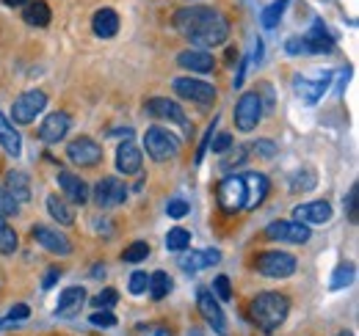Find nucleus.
Listing matches in <instances>:
<instances>
[{
    "instance_id": "46",
    "label": "nucleus",
    "mask_w": 359,
    "mask_h": 336,
    "mask_svg": "<svg viewBox=\"0 0 359 336\" xmlns=\"http://www.w3.org/2000/svg\"><path fill=\"white\" fill-rule=\"evenodd\" d=\"M138 334H141V336H172V331H169L166 326L147 323V326H138Z\"/></svg>"
},
{
    "instance_id": "45",
    "label": "nucleus",
    "mask_w": 359,
    "mask_h": 336,
    "mask_svg": "<svg viewBox=\"0 0 359 336\" xmlns=\"http://www.w3.org/2000/svg\"><path fill=\"white\" fill-rule=\"evenodd\" d=\"M359 199V188L357 185H351V190H348V196H346V210H348V218H351V223H357V202Z\"/></svg>"
},
{
    "instance_id": "19",
    "label": "nucleus",
    "mask_w": 359,
    "mask_h": 336,
    "mask_svg": "<svg viewBox=\"0 0 359 336\" xmlns=\"http://www.w3.org/2000/svg\"><path fill=\"white\" fill-rule=\"evenodd\" d=\"M69 132V116L67 113H50L42 127H39V138L45 144H58L64 141V135Z\"/></svg>"
},
{
    "instance_id": "27",
    "label": "nucleus",
    "mask_w": 359,
    "mask_h": 336,
    "mask_svg": "<svg viewBox=\"0 0 359 336\" xmlns=\"http://www.w3.org/2000/svg\"><path fill=\"white\" fill-rule=\"evenodd\" d=\"M22 17H25V22H28V25L45 28V25H50V6H47L45 0H34V3H28V6H25Z\"/></svg>"
},
{
    "instance_id": "41",
    "label": "nucleus",
    "mask_w": 359,
    "mask_h": 336,
    "mask_svg": "<svg viewBox=\"0 0 359 336\" xmlns=\"http://www.w3.org/2000/svg\"><path fill=\"white\" fill-rule=\"evenodd\" d=\"M315 188V174L313 171H299L293 176V190H313Z\"/></svg>"
},
{
    "instance_id": "53",
    "label": "nucleus",
    "mask_w": 359,
    "mask_h": 336,
    "mask_svg": "<svg viewBox=\"0 0 359 336\" xmlns=\"http://www.w3.org/2000/svg\"><path fill=\"white\" fill-rule=\"evenodd\" d=\"M235 58H238V50H235V47H229V50H226V61H229V64H232V61H235Z\"/></svg>"
},
{
    "instance_id": "4",
    "label": "nucleus",
    "mask_w": 359,
    "mask_h": 336,
    "mask_svg": "<svg viewBox=\"0 0 359 336\" xmlns=\"http://www.w3.org/2000/svg\"><path fill=\"white\" fill-rule=\"evenodd\" d=\"M216 199H219V207L226 215H235V212L246 210V185H243V176L229 174L226 179H222V185L216 190Z\"/></svg>"
},
{
    "instance_id": "43",
    "label": "nucleus",
    "mask_w": 359,
    "mask_h": 336,
    "mask_svg": "<svg viewBox=\"0 0 359 336\" xmlns=\"http://www.w3.org/2000/svg\"><path fill=\"white\" fill-rule=\"evenodd\" d=\"M116 300H119V293L108 287V290H102V293L94 298V306H97V309H111Z\"/></svg>"
},
{
    "instance_id": "3",
    "label": "nucleus",
    "mask_w": 359,
    "mask_h": 336,
    "mask_svg": "<svg viewBox=\"0 0 359 336\" xmlns=\"http://www.w3.org/2000/svg\"><path fill=\"white\" fill-rule=\"evenodd\" d=\"M144 146H147V155L158 163H166V160L177 158L180 152L177 135H172L166 127H149L144 132Z\"/></svg>"
},
{
    "instance_id": "42",
    "label": "nucleus",
    "mask_w": 359,
    "mask_h": 336,
    "mask_svg": "<svg viewBox=\"0 0 359 336\" xmlns=\"http://www.w3.org/2000/svg\"><path fill=\"white\" fill-rule=\"evenodd\" d=\"M147 287H149V276H147L144 270H135L133 276H130V293L144 295L147 293Z\"/></svg>"
},
{
    "instance_id": "12",
    "label": "nucleus",
    "mask_w": 359,
    "mask_h": 336,
    "mask_svg": "<svg viewBox=\"0 0 359 336\" xmlns=\"http://www.w3.org/2000/svg\"><path fill=\"white\" fill-rule=\"evenodd\" d=\"M196 306H199V314L208 320V326L216 331V334L226 336V320H224V312H222V306H219V300L213 298L210 290H199L196 293Z\"/></svg>"
},
{
    "instance_id": "30",
    "label": "nucleus",
    "mask_w": 359,
    "mask_h": 336,
    "mask_svg": "<svg viewBox=\"0 0 359 336\" xmlns=\"http://www.w3.org/2000/svg\"><path fill=\"white\" fill-rule=\"evenodd\" d=\"M354 279H357V267H354L351 262H346V265H340V267L334 270V276H332V290H346V287L354 284Z\"/></svg>"
},
{
    "instance_id": "51",
    "label": "nucleus",
    "mask_w": 359,
    "mask_h": 336,
    "mask_svg": "<svg viewBox=\"0 0 359 336\" xmlns=\"http://www.w3.org/2000/svg\"><path fill=\"white\" fill-rule=\"evenodd\" d=\"M58 279H61V270H55V267H50V270H47L45 284H42V287H45V290H50V287H55V281H58Z\"/></svg>"
},
{
    "instance_id": "52",
    "label": "nucleus",
    "mask_w": 359,
    "mask_h": 336,
    "mask_svg": "<svg viewBox=\"0 0 359 336\" xmlns=\"http://www.w3.org/2000/svg\"><path fill=\"white\" fill-rule=\"evenodd\" d=\"M6 6H11V8H25L28 3H34V0H3Z\"/></svg>"
},
{
    "instance_id": "36",
    "label": "nucleus",
    "mask_w": 359,
    "mask_h": 336,
    "mask_svg": "<svg viewBox=\"0 0 359 336\" xmlns=\"http://www.w3.org/2000/svg\"><path fill=\"white\" fill-rule=\"evenodd\" d=\"M147 256H149V246H147V243H144V240H138V243H133V246H128V248H125V253H122V259H125V262H141V259H147Z\"/></svg>"
},
{
    "instance_id": "16",
    "label": "nucleus",
    "mask_w": 359,
    "mask_h": 336,
    "mask_svg": "<svg viewBox=\"0 0 359 336\" xmlns=\"http://www.w3.org/2000/svg\"><path fill=\"white\" fill-rule=\"evenodd\" d=\"M332 83V72H323L318 80H307V78H293V91L307 102V105H315L320 97H323V91H326V85Z\"/></svg>"
},
{
    "instance_id": "39",
    "label": "nucleus",
    "mask_w": 359,
    "mask_h": 336,
    "mask_svg": "<svg viewBox=\"0 0 359 336\" xmlns=\"http://www.w3.org/2000/svg\"><path fill=\"white\" fill-rule=\"evenodd\" d=\"M213 298L216 300H229L232 298V284H229L226 276H216V281H213Z\"/></svg>"
},
{
    "instance_id": "34",
    "label": "nucleus",
    "mask_w": 359,
    "mask_h": 336,
    "mask_svg": "<svg viewBox=\"0 0 359 336\" xmlns=\"http://www.w3.org/2000/svg\"><path fill=\"white\" fill-rule=\"evenodd\" d=\"M17 251V232L6 223V220H0V253H14Z\"/></svg>"
},
{
    "instance_id": "31",
    "label": "nucleus",
    "mask_w": 359,
    "mask_h": 336,
    "mask_svg": "<svg viewBox=\"0 0 359 336\" xmlns=\"http://www.w3.org/2000/svg\"><path fill=\"white\" fill-rule=\"evenodd\" d=\"M188 246H191V232L188 229H182V226L169 229V234H166V248L169 251H185Z\"/></svg>"
},
{
    "instance_id": "15",
    "label": "nucleus",
    "mask_w": 359,
    "mask_h": 336,
    "mask_svg": "<svg viewBox=\"0 0 359 336\" xmlns=\"http://www.w3.org/2000/svg\"><path fill=\"white\" fill-rule=\"evenodd\" d=\"M243 185H246V210L260 207L263 199L269 196V176L260 171H249L243 174Z\"/></svg>"
},
{
    "instance_id": "50",
    "label": "nucleus",
    "mask_w": 359,
    "mask_h": 336,
    "mask_svg": "<svg viewBox=\"0 0 359 336\" xmlns=\"http://www.w3.org/2000/svg\"><path fill=\"white\" fill-rule=\"evenodd\" d=\"M210 138H213V127H210V130L205 132V138H202V144H199V152H196V163H202V158H205V149H208Z\"/></svg>"
},
{
    "instance_id": "6",
    "label": "nucleus",
    "mask_w": 359,
    "mask_h": 336,
    "mask_svg": "<svg viewBox=\"0 0 359 336\" xmlns=\"http://www.w3.org/2000/svg\"><path fill=\"white\" fill-rule=\"evenodd\" d=\"M263 116V99L257 91H246L235 105V125L241 132H252Z\"/></svg>"
},
{
    "instance_id": "10",
    "label": "nucleus",
    "mask_w": 359,
    "mask_h": 336,
    "mask_svg": "<svg viewBox=\"0 0 359 336\" xmlns=\"http://www.w3.org/2000/svg\"><path fill=\"white\" fill-rule=\"evenodd\" d=\"M266 237L269 240H279V243H307L310 240V229L307 223H299V220H273L266 226Z\"/></svg>"
},
{
    "instance_id": "26",
    "label": "nucleus",
    "mask_w": 359,
    "mask_h": 336,
    "mask_svg": "<svg viewBox=\"0 0 359 336\" xmlns=\"http://www.w3.org/2000/svg\"><path fill=\"white\" fill-rule=\"evenodd\" d=\"M222 262V253L216 248H205V251H191L180 259V265L188 270V273H196V270H205V267H213Z\"/></svg>"
},
{
    "instance_id": "7",
    "label": "nucleus",
    "mask_w": 359,
    "mask_h": 336,
    "mask_svg": "<svg viewBox=\"0 0 359 336\" xmlns=\"http://www.w3.org/2000/svg\"><path fill=\"white\" fill-rule=\"evenodd\" d=\"M175 94L188 99V102H196V105H213L216 102V88L205 80H196V78H177Z\"/></svg>"
},
{
    "instance_id": "5",
    "label": "nucleus",
    "mask_w": 359,
    "mask_h": 336,
    "mask_svg": "<svg viewBox=\"0 0 359 336\" xmlns=\"http://www.w3.org/2000/svg\"><path fill=\"white\" fill-rule=\"evenodd\" d=\"M45 108H47L45 91H25L22 97L14 99V105H11V119H14L17 125H31Z\"/></svg>"
},
{
    "instance_id": "11",
    "label": "nucleus",
    "mask_w": 359,
    "mask_h": 336,
    "mask_svg": "<svg viewBox=\"0 0 359 336\" xmlns=\"http://www.w3.org/2000/svg\"><path fill=\"white\" fill-rule=\"evenodd\" d=\"M31 237L50 253H58V256H69V253H72L69 237H67L64 232H58V229H50V226L36 223V226H31Z\"/></svg>"
},
{
    "instance_id": "2",
    "label": "nucleus",
    "mask_w": 359,
    "mask_h": 336,
    "mask_svg": "<svg viewBox=\"0 0 359 336\" xmlns=\"http://www.w3.org/2000/svg\"><path fill=\"white\" fill-rule=\"evenodd\" d=\"M287 312H290V300L282 293H260L252 300V306H249L252 323H255L260 331H266V334L276 331V328L285 323Z\"/></svg>"
},
{
    "instance_id": "25",
    "label": "nucleus",
    "mask_w": 359,
    "mask_h": 336,
    "mask_svg": "<svg viewBox=\"0 0 359 336\" xmlns=\"http://www.w3.org/2000/svg\"><path fill=\"white\" fill-rule=\"evenodd\" d=\"M293 218L299 223H326L332 218V207H329V202H310V204L296 207Z\"/></svg>"
},
{
    "instance_id": "23",
    "label": "nucleus",
    "mask_w": 359,
    "mask_h": 336,
    "mask_svg": "<svg viewBox=\"0 0 359 336\" xmlns=\"http://www.w3.org/2000/svg\"><path fill=\"white\" fill-rule=\"evenodd\" d=\"M83 303H86V290L83 287H67L58 298L55 314L58 317H72V314H78L83 309Z\"/></svg>"
},
{
    "instance_id": "14",
    "label": "nucleus",
    "mask_w": 359,
    "mask_h": 336,
    "mask_svg": "<svg viewBox=\"0 0 359 336\" xmlns=\"http://www.w3.org/2000/svg\"><path fill=\"white\" fill-rule=\"evenodd\" d=\"M67 158L72 163H78V166H97L102 160V146L94 138L83 135V138H78V141H72L67 146Z\"/></svg>"
},
{
    "instance_id": "17",
    "label": "nucleus",
    "mask_w": 359,
    "mask_h": 336,
    "mask_svg": "<svg viewBox=\"0 0 359 336\" xmlns=\"http://www.w3.org/2000/svg\"><path fill=\"white\" fill-rule=\"evenodd\" d=\"M3 190H6L17 204H25V202L31 199V179H28V174L11 168V171L6 174V188H3Z\"/></svg>"
},
{
    "instance_id": "54",
    "label": "nucleus",
    "mask_w": 359,
    "mask_h": 336,
    "mask_svg": "<svg viewBox=\"0 0 359 336\" xmlns=\"http://www.w3.org/2000/svg\"><path fill=\"white\" fill-rule=\"evenodd\" d=\"M6 127H8V122H6V119H3V113H0V130H6Z\"/></svg>"
},
{
    "instance_id": "44",
    "label": "nucleus",
    "mask_w": 359,
    "mask_h": 336,
    "mask_svg": "<svg viewBox=\"0 0 359 336\" xmlns=\"http://www.w3.org/2000/svg\"><path fill=\"white\" fill-rule=\"evenodd\" d=\"M285 50H287V55H310V50H307V42H304V36L287 39V42H285Z\"/></svg>"
},
{
    "instance_id": "24",
    "label": "nucleus",
    "mask_w": 359,
    "mask_h": 336,
    "mask_svg": "<svg viewBox=\"0 0 359 336\" xmlns=\"http://www.w3.org/2000/svg\"><path fill=\"white\" fill-rule=\"evenodd\" d=\"M304 42H307L310 55H320V52H332L334 50V39L329 36V31H326V25L320 20L313 22V31L304 36Z\"/></svg>"
},
{
    "instance_id": "1",
    "label": "nucleus",
    "mask_w": 359,
    "mask_h": 336,
    "mask_svg": "<svg viewBox=\"0 0 359 336\" xmlns=\"http://www.w3.org/2000/svg\"><path fill=\"white\" fill-rule=\"evenodd\" d=\"M175 28L199 50L216 47L229 36V20L210 6H185L175 14Z\"/></svg>"
},
{
    "instance_id": "48",
    "label": "nucleus",
    "mask_w": 359,
    "mask_h": 336,
    "mask_svg": "<svg viewBox=\"0 0 359 336\" xmlns=\"http://www.w3.org/2000/svg\"><path fill=\"white\" fill-rule=\"evenodd\" d=\"M166 212H169L172 218H185V215H188V202H182V199H175V202H169Z\"/></svg>"
},
{
    "instance_id": "9",
    "label": "nucleus",
    "mask_w": 359,
    "mask_h": 336,
    "mask_svg": "<svg viewBox=\"0 0 359 336\" xmlns=\"http://www.w3.org/2000/svg\"><path fill=\"white\" fill-rule=\"evenodd\" d=\"M257 270L269 279H287L296 273V259L285 251H266L257 259Z\"/></svg>"
},
{
    "instance_id": "49",
    "label": "nucleus",
    "mask_w": 359,
    "mask_h": 336,
    "mask_svg": "<svg viewBox=\"0 0 359 336\" xmlns=\"http://www.w3.org/2000/svg\"><path fill=\"white\" fill-rule=\"evenodd\" d=\"M255 152H257V155H266V158H273V155H276V146L271 144L269 138H263V141L255 144Z\"/></svg>"
},
{
    "instance_id": "56",
    "label": "nucleus",
    "mask_w": 359,
    "mask_h": 336,
    "mask_svg": "<svg viewBox=\"0 0 359 336\" xmlns=\"http://www.w3.org/2000/svg\"><path fill=\"white\" fill-rule=\"evenodd\" d=\"M340 336H354V334H340Z\"/></svg>"
},
{
    "instance_id": "37",
    "label": "nucleus",
    "mask_w": 359,
    "mask_h": 336,
    "mask_svg": "<svg viewBox=\"0 0 359 336\" xmlns=\"http://www.w3.org/2000/svg\"><path fill=\"white\" fill-rule=\"evenodd\" d=\"M89 323L91 326H97V328H114V326H116V314L108 312V309H102V312L97 309V312L89 317Z\"/></svg>"
},
{
    "instance_id": "22",
    "label": "nucleus",
    "mask_w": 359,
    "mask_h": 336,
    "mask_svg": "<svg viewBox=\"0 0 359 336\" xmlns=\"http://www.w3.org/2000/svg\"><path fill=\"white\" fill-rule=\"evenodd\" d=\"M91 31L100 36V39H114L116 31H119V14L114 8H100L94 17H91Z\"/></svg>"
},
{
    "instance_id": "8",
    "label": "nucleus",
    "mask_w": 359,
    "mask_h": 336,
    "mask_svg": "<svg viewBox=\"0 0 359 336\" xmlns=\"http://www.w3.org/2000/svg\"><path fill=\"white\" fill-rule=\"evenodd\" d=\"M128 199V188L125 182H119L116 176H105L94 185V204L102 207V210H111V207H119L122 202Z\"/></svg>"
},
{
    "instance_id": "13",
    "label": "nucleus",
    "mask_w": 359,
    "mask_h": 336,
    "mask_svg": "<svg viewBox=\"0 0 359 336\" xmlns=\"http://www.w3.org/2000/svg\"><path fill=\"white\" fill-rule=\"evenodd\" d=\"M147 113L152 119H161V122H172V125H180L188 130V119H185V111L180 108L175 99L169 97H152L147 102Z\"/></svg>"
},
{
    "instance_id": "40",
    "label": "nucleus",
    "mask_w": 359,
    "mask_h": 336,
    "mask_svg": "<svg viewBox=\"0 0 359 336\" xmlns=\"http://www.w3.org/2000/svg\"><path fill=\"white\" fill-rule=\"evenodd\" d=\"M241 163H246V149L243 146H235V152H229L224 160H222V168L232 171V168H238Z\"/></svg>"
},
{
    "instance_id": "55",
    "label": "nucleus",
    "mask_w": 359,
    "mask_h": 336,
    "mask_svg": "<svg viewBox=\"0 0 359 336\" xmlns=\"http://www.w3.org/2000/svg\"><path fill=\"white\" fill-rule=\"evenodd\" d=\"M188 336H202V331H191Z\"/></svg>"
},
{
    "instance_id": "38",
    "label": "nucleus",
    "mask_w": 359,
    "mask_h": 336,
    "mask_svg": "<svg viewBox=\"0 0 359 336\" xmlns=\"http://www.w3.org/2000/svg\"><path fill=\"white\" fill-rule=\"evenodd\" d=\"M17 212H20V204H17L6 190H0V220L11 218V215H17Z\"/></svg>"
},
{
    "instance_id": "21",
    "label": "nucleus",
    "mask_w": 359,
    "mask_h": 336,
    "mask_svg": "<svg viewBox=\"0 0 359 336\" xmlns=\"http://www.w3.org/2000/svg\"><path fill=\"white\" fill-rule=\"evenodd\" d=\"M141 163H144V158H141V149H138L135 144H130V141L119 144V149H116V168H119L125 176L138 174V171H141Z\"/></svg>"
},
{
    "instance_id": "29",
    "label": "nucleus",
    "mask_w": 359,
    "mask_h": 336,
    "mask_svg": "<svg viewBox=\"0 0 359 336\" xmlns=\"http://www.w3.org/2000/svg\"><path fill=\"white\" fill-rule=\"evenodd\" d=\"M172 290V279H169V273H163V270H155L152 276H149V295L155 298V300H163L166 295Z\"/></svg>"
},
{
    "instance_id": "47",
    "label": "nucleus",
    "mask_w": 359,
    "mask_h": 336,
    "mask_svg": "<svg viewBox=\"0 0 359 336\" xmlns=\"http://www.w3.org/2000/svg\"><path fill=\"white\" fill-rule=\"evenodd\" d=\"M210 141H213V152H219V155L226 152V149H232V135H229V132H219V135L210 138Z\"/></svg>"
},
{
    "instance_id": "20",
    "label": "nucleus",
    "mask_w": 359,
    "mask_h": 336,
    "mask_svg": "<svg viewBox=\"0 0 359 336\" xmlns=\"http://www.w3.org/2000/svg\"><path fill=\"white\" fill-rule=\"evenodd\" d=\"M177 64L180 66H185V69H191V72H202V75H205V72H213V66H216L213 55H210L208 50H199V47L180 52Z\"/></svg>"
},
{
    "instance_id": "28",
    "label": "nucleus",
    "mask_w": 359,
    "mask_h": 336,
    "mask_svg": "<svg viewBox=\"0 0 359 336\" xmlns=\"http://www.w3.org/2000/svg\"><path fill=\"white\" fill-rule=\"evenodd\" d=\"M47 210H50V215L61 223V226H69L72 220H75V212H72V207L67 204V202H61L58 196H47Z\"/></svg>"
},
{
    "instance_id": "33",
    "label": "nucleus",
    "mask_w": 359,
    "mask_h": 336,
    "mask_svg": "<svg viewBox=\"0 0 359 336\" xmlns=\"http://www.w3.org/2000/svg\"><path fill=\"white\" fill-rule=\"evenodd\" d=\"M285 8H287V0H273L269 8H263V25L266 28H276L279 25V20H282V14H285Z\"/></svg>"
},
{
    "instance_id": "35",
    "label": "nucleus",
    "mask_w": 359,
    "mask_h": 336,
    "mask_svg": "<svg viewBox=\"0 0 359 336\" xmlns=\"http://www.w3.org/2000/svg\"><path fill=\"white\" fill-rule=\"evenodd\" d=\"M31 317V309L25 306V303H17V306H11V312H8V317L6 320H0V328H8V326H17V323H22V320H28Z\"/></svg>"
},
{
    "instance_id": "32",
    "label": "nucleus",
    "mask_w": 359,
    "mask_h": 336,
    "mask_svg": "<svg viewBox=\"0 0 359 336\" xmlns=\"http://www.w3.org/2000/svg\"><path fill=\"white\" fill-rule=\"evenodd\" d=\"M0 146H3L11 158H20V152H22V141H20V135H17L11 127L0 130Z\"/></svg>"
},
{
    "instance_id": "18",
    "label": "nucleus",
    "mask_w": 359,
    "mask_h": 336,
    "mask_svg": "<svg viewBox=\"0 0 359 336\" xmlns=\"http://www.w3.org/2000/svg\"><path fill=\"white\" fill-rule=\"evenodd\" d=\"M58 185H61V190L67 193V199H69L72 204H86V202H89V185H86L81 176H75V174H69V171H61V174H58Z\"/></svg>"
}]
</instances>
